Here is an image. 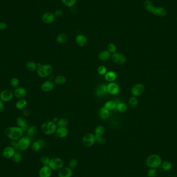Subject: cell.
Masks as SVG:
<instances>
[{
  "mask_svg": "<svg viewBox=\"0 0 177 177\" xmlns=\"http://www.w3.org/2000/svg\"><path fill=\"white\" fill-rule=\"evenodd\" d=\"M24 131L19 126H11L5 130V134L11 140H18L22 137Z\"/></svg>",
  "mask_w": 177,
  "mask_h": 177,
  "instance_id": "6da1fadb",
  "label": "cell"
},
{
  "mask_svg": "<svg viewBox=\"0 0 177 177\" xmlns=\"http://www.w3.org/2000/svg\"><path fill=\"white\" fill-rule=\"evenodd\" d=\"M162 159L160 155L153 154L148 157L146 160L147 166L150 168H158L162 165Z\"/></svg>",
  "mask_w": 177,
  "mask_h": 177,
  "instance_id": "7a4b0ae2",
  "label": "cell"
},
{
  "mask_svg": "<svg viewBox=\"0 0 177 177\" xmlns=\"http://www.w3.org/2000/svg\"><path fill=\"white\" fill-rule=\"evenodd\" d=\"M53 68L50 64H37V73L40 77L46 78L51 74Z\"/></svg>",
  "mask_w": 177,
  "mask_h": 177,
  "instance_id": "3957f363",
  "label": "cell"
},
{
  "mask_svg": "<svg viewBox=\"0 0 177 177\" xmlns=\"http://www.w3.org/2000/svg\"><path fill=\"white\" fill-rule=\"evenodd\" d=\"M57 129V126L53 121H47L42 124L41 129L43 133L47 135H52L55 133Z\"/></svg>",
  "mask_w": 177,
  "mask_h": 177,
  "instance_id": "277c9868",
  "label": "cell"
},
{
  "mask_svg": "<svg viewBox=\"0 0 177 177\" xmlns=\"http://www.w3.org/2000/svg\"><path fill=\"white\" fill-rule=\"evenodd\" d=\"M49 166L52 171H59L64 166V161L59 157H54L50 159Z\"/></svg>",
  "mask_w": 177,
  "mask_h": 177,
  "instance_id": "5b68a950",
  "label": "cell"
},
{
  "mask_svg": "<svg viewBox=\"0 0 177 177\" xmlns=\"http://www.w3.org/2000/svg\"><path fill=\"white\" fill-rule=\"evenodd\" d=\"M96 142V137L92 133H87L83 136L82 143L85 147H90Z\"/></svg>",
  "mask_w": 177,
  "mask_h": 177,
  "instance_id": "8992f818",
  "label": "cell"
},
{
  "mask_svg": "<svg viewBox=\"0 0 177 177\" xmlns=\"http://www.w3.org/2000/svg\"><path fill=\"white\" fill-rule=\"evenodd\" d=\"M18 149L22 151H26L29 149L31 144V140L29 137H22L18 140Z\"/></svg>",
  "mask_w": 177,
  "mask_h": 177,
  "instance_id": "52a82bcc",
  "label": "cell"
},
{
  "mask_svg": "<svg viewBox=\"0 0 177 177\" xmlns=\"http://www.w3.org/2000/svg\"><path fill=\"white\" fill-rule=\"evenodd\" d=\"M145 90V87L142 83H138L133 85L131 88V93L133 96H139L141 95Z\"/></svg>",
  "mask_w": 177,
  "mask_h": 177,
  "instance_id": "ba28073f",
  "label": "cell"
},
{
  "mask_svg": "<svg viewBox=\"0 0 177 177\" xmlns=\"http://www.w3.org/2000/svg\"><path fill=\"white\" fill-rule=\"evenodd\" d=\"M111 58L114 63H116L117 64H124L126 61V55L119 52H116L113 54L111 56Z\"/></svg>",
  "mask_w": 177,
  "mask_h": 177,
  "instance_id": "9c48e42d",
  "label": "cell"
},
{
  "mask_svg": "<svg viewBox=\"0 0 177 177\" xmlns=\"http://www.w3.org/2000/svg\"><path fill=\"white\" fill-rule=\"evenodd\" d=\"M14 94L11 90H4L0 93V100L3 102L11 101L13 98Z\"/></svg>",
  "mask_w": 177,
  "mask_h": 177,
  "instance_id": "30bf717a",
  "label": "cell"
},
{
  "mask_svg": "<svg viewBox=\"0 0 177 177\" xmlns=\"http://www.w3.org/2000/svg\"><path fill=\"white\" fill-rule=\"evenodd\" d=\"M52 170L49 166H43L39 172V177H51Z\"/></svg>",
  "mask_w": 177,
  "mask_h": 177,
  "instance_id": "8fae6325",
  "label": "cell"
},
{
  "mask_svg": "<svg viewBox=\"0 0 177 177\" xmlns=\"http://www.w3.org/2000/svg\"><path fill=\"white\" fill-rule=\"evenodd\" d=\"M73 175V170L69 167H63L59 170L57 176L58 177H72Z\"/></svg>",
  "mask_w": 177,
  "mask_h": 177,
  "instance_id": "7c38bea8",
  "label": "cell"
},
{
  "mask_svg": "<svg viewBox=\"0 0 177 177\" xmlns=\"http://www.w3.org/2000/svg\"><path fill=\"white\" fill-rule=\"evenodd\" d=\"M16 151L14 148L11 146H8L4 148L3 150L2 154L4 158L7 159H10L13 158L14 155L15 154Z\"/></svg>",
  "mask_w": 177,
  "mask_h": 177,
  "instance_id": "4fadbf2b",
  "label": "cell"
},
{
  "mask_svg": "<svg viewBox=\"0 0 177 177\" xmlns=\"http://www.w3.org/2000/svg\"><path fill=\"white\" fill-rule=\"evenodd\" d=\"M55 17L53 13L46 12L44 13L42 16V21L46 24H50L54 21Z\"/></svg>",
  "mask_w": 177,
  "mask_h": 177,
  "instance_id": "5bb4252c",
  "label": "cell"
},
{
  "mask_svg": "<svg viewBox=\"0 0 177 177\" xmlns=\"http://www.w3.org/2000/svg\"><path fill=\"white\" fill-rule=\"evenodd\" d=\"M108 91L109 94L113 95H116L119 93L120 92V87L118 84L114 82H111L107 85Z\"/></svg>",
  "mask_w": 177,
  "mask_h": 177,
  "instance_id": "9a60e30c",
  "label": "cell"
},
{
  "mask_svg": "<svg viewBox=\"0 0 177 177\" xmlns=\"http://www.w3.org/2000/svg\"><path fill=\"white\" fill-rule=\"evenodd\" d=\"M16 123L19 127H20L21 129L24 131H27L29 126L28 125L27 121L26 119L23 116H19L16 120Z\"/></svg>",
  "mask_w": 177,
  "mask_h": 177,
  "instance_id": "2e32d148",
  "label": "cell"
},
{
  "mask_svg": "<svg viewBox=\"0 0 177 177\" xmlns=\"http://www.w3.org/2000/svg\"><path fill=\"white\" fill-rule=\"evenodd\" d=\"M14 94L18 98L22 99L26 97L27 94V91L23 87H17L14 91Z\"/></svg>",
  "mask_w": 177,
  "mask_h": 177,
  "instance_id": "e0dca14e",
  "label": "cell"
},
{
  "mask_svg": "<svg viewBox=\"0 0 177 177\" xmlns=\"http://www.w3.org/2000/svg\"><path fill=\"white\" fill-rule=\"evenodd\" d=\"M152 14L159 17H165L167 14V11L164 7H155Z\"/></svg>",
  "mask_w": 177,
  "mask_h": 177,
  "instance_id": "ac0fdd59",
  "label": "cell"
},
{
  "mask_svg": "<svg viewBox=\"0 0 177 177\" xmlns=\"http://www.w3.org/2000/svg\"><path fill=\"white\" fill-rule=\"evenodd\" d=\"M76 44L81 47H83L86 46L88 43V39L85 35L83 34H79L75 39Z\"/></svg>",
  "mask_w": 177,
  "mask_h": 177,
  "instance_id": "d6986e66",
  "label": "cell"
},
{
  "mask_svg": "<svg viewBox=\"0 0 177 177\" xmlns=\"http://www.w3.org/2000/svg\"><path fill=\"white\" fill-rule=\"evenodd\" d=\"M54 87V83L50 81H46L41 85V90L45 92H48L52 90Z\"/></svg>",
  "mask_w": 177,
  "mask_h": 177,
  "instance_id": "ffe728a7",
  "label": "cell"
},
{
  "mask_svg": "<svg viewBox=\"0 0 177 177\" xmlns=\"http://www.w3.org/2000/svg\"><path fill=\"white\" fill-rule=\"evenodd\" d=\"M57 136L63 138L68 135V130L66 127H59L55 132Z\"/></svg>",
  "mask_w": 177,
  "mask_h": 177,
  "instance_id": "44dd1931",
  "label": "cell"
},
{
  "mask_svg": "<svg viewBox=\"0 0 177 177\" xmlns=\"http://www.w3.org/2000/svg\"><path fill=\"white\" fill-rule=\"evenodd\" d=\"M108 93L107 85H101L96 88V95L98 97L103 96V95L107 94Z\"/></svg>",
  "mask_w": 177,
  "mask_h": 177,
  "instance_id": "7402d4cb",
  "label": "cell"
},
{
  "mask_svg": "<svg viewBox=\"0 0 177 177\" xmlns=\"http://www.w3.org/2000/svg\"><path fill=\"white\" fill-rule=\"evenodd\" d=\"M111 57V53L108 50H103L101 52L98 54V59L101 61H107L110 59Z\"/></svg>",
  "mask_w": 177,
  "mask_h": 177,
  "instance_id": "603a6c76",
  "label": "cell"
},
{
  "mask_svg": "<svg viewBox=\"0 0 177 177\" xmlns=\"http://www.w3.org/2000/svg\"><path fill=\"white\" fill-rule=\"evenodd\" d=\"M110 111L107 110L105 107L101 108L99 110V116L103 120H105L109 118Z\"/></svg>",
  "mask_w": 177,
  "mask_h": 177,
  "instance_id": "cb8c5ba5",
  "label": "cell"
},
{
  "mask_svg": "<svg viewBox=\"0 0 177 177\" xmlns=\"http://www.w3.org/2000/svg\"><path fill=\"white\" fill-rule=\"evenodd\" d=\"M144 8L147 11L152 13L155 8V6L154 5L153 2L150 0H146L144 3Z\"/></svg>",
  "mask_w": 177,
  "mask_h": 177,
  "instance_id": "d4e9b609",
  "label": "cell"
},
{
  "mask_svg": "<svg viewBox=\"0 0 177 177\" xmlns=\"http://www.w3.org/2000/svg\"><path fill=\"white\" fill-rule=\"evenodd\" d=\"M117 75L115 72L113 71H109L105 75V78L107 81L113 82L116 79Z\"/></svg>",
  "mask_w": 177,
  "mask_h": 177,
  "instance_id": "484cf974",
  "label": "cell"
},
{
  "mask_svg": "<svg viewBox=\"0 0 177 177\" xmlns=\"http://www.w3.org/2000/svg\"><path fill=\"white\" fill-rule=\"evenodd\" d=\"M28 101L24 98L20 99L16 102V107L18 110H23L25 109L26 106L27 105Z\"/></svg>",
  "mask_w": 177,
  "mask_h": 177,
  "instance_id": "4316f807",
  "label": "cell"
},
{
  "mask_svg": "<svg viewBox=\"0 0 177 177\" xmlns=\"http://www.w3.org/2000/svg\"><path fill=\"white\" fill-rule=\"evenodd\" d=\"M67 39H68V36L67 34L62 33L59 34V35H57L56 39V41L59 44H62L67 42Z\"/></svg>",
  "mask_w": 177,
  "mask_h": 177,
  "instance_id": "83f0119b",
  "label": "cell"
},
{
  "mask_svg": "<svg viewBox=\"0 0 177 177\" xmlns=\"http://www.w3.org/2000/svg\"><path fill=\"white\" fill-rule=\"evenodd\" d=\"M116 105L117 104L116 101H107L104 104V107L109 111L113 110L114 109H116Z\"/></svg>",
  "mask_w": 177,
  "mask_h": 177,
  "instance_id": "f1b7e54d",
  "label": "cell"
},
{
  "mask_svg": "<svg viewBox=\"0 0 177 177\" xmlns=\"http://www.w3.org/2000/svg\"><path fill=\"white\" fill-rule=\"evenodd\" d=\"M105 132V129L104 126H99L96 127L95 129V136L96 138L101 137L104 134Z\"/></svg>",
  "mask_w": 177,
  "mask_h": 177,
  "instance_id": "f546056e",
  "label": "cell"
},
{
  "mask_svg": "<svg viewBox=\"0 0 177 177\" xmlns=\"http://www.w3.org/2000/svg\"><path fill=\"white\" fill-rule=\"evenodd\" d=\"M26 67L29 71H34L37 70V64L33 61H29L26 63Z\"/></svg>",
  "mask_w": 177,
  "mask_h": 177,
  "instance_id": "4dcf8cb0",
  "label": "cell"
},
{
  "mask_svg": "<svg viewBox=\"0 0 177 177\" xmlns=\"http://www.w3.org/2000/svg\"><path fill=\"white\" fill-rule=\"evenodd\" d=\"M66 81H67V78L63 75H59L55 78V83L59 85H64L66 82Z\"/></svg>",
  "mask_w": 177,
  "mask_h": 177,
  "instance_id": "1f68e13d",
  "label": "cell"
},
{
  "mask_svg": "<svg viewBox=\"0 0 177 177\" xmlns=\"http://www.w3.org/2000/svg\"><path fill=\"white\" fill-rule=\"evenodd\" d=\"M62 3L68 8H73L77 3V0H61Z\"/></svg>",
  "mask_w": 177,
  "mask_h": 177,
  "instance_id": "d6a6232c",
  "label": "cell"
},
{
  "mask_svg": "<svg viewBox=\"0 0 177 177\" xmlns=\"http://www.w3.org/2000/svg\"><path fill=\"white\" fill-rule=\"evenodd\" d=\"M37 131V127L36 126H29V129L27 130V134L29 137L33 136L36 133Z\"/></svg>",
  "mask_w": 177,
  "mask_h": 177,
  "instance_id": "836d02e7",
  "label": "cell"
},
{
  "mask_svg": "<svg viewBox=\"0 0 177 177\" xmlns=\"http://www.w3.org/2000/svg\"><path fill=\"white\" fill-rule=\"evenodd\" d=\"M116 109L120 113H125L127 110V107L126 104L119 103L116 105Z\"/></svg>",
  "mask_w": 177,
  "mask_h": 177,
  "instance_id": "e575fe53",
  "label": "cell"
},
{
  "mask_svg": "<svg viewBox=\"0 0 177 177\" xmlns=\"http://www.w3.org/2000/svg\"><path fill=\"white\" fill-rule=\"evenodd\" d=\"M69 122L66 118H61L57 121V125L59 127H67L68 126Z\"/></svg>",
  "mask_w": 177,
  "mask_h": 177,
  "instance_id": "d590c367",
  "label": "cell"
},
{
  "mask_svg": "<svg viewBox=\"0 0 177 177\" xmlns=\"http://www.w3.org/2000/svg\"><path fill=\"white\" fill-rule=\"evenodd\" d=\"M129 104L131 107L135 108L138 105V101L135 96H133L129 98Z\"/></svg>",
  "mask_w": 177,
  "mask_h": 177,
  "instance_id": "8d00e7d4",
  "label": "cell"
},
{
  "mask_svg": "<svg viewBox=\"0 0 177 177\" xmlns=\"http://www.w3.org/2000/svg\"><path fill=\"white\" fill-rule=\"evenodd\" d=\"M162 167L163 169L166 172H168L172 168V163L170 162L169 161L166 160L162 163Z\"/></svg>",
  "mask_w": 177,
  "mask_h": 177,
  "instance_id": "74e56055",
  "label": "cell"
},
{
  "mask_svg": "<svg viewBox=\"0 0 177 177\" xmlns=\"http://www.w3.org/2000/svg\"><path fill=\"white\" fill-rule=\"evenodd\" d=\"M13 159L14 162L16 163L20 162L22 159V154L19 152H16L15 154L13 157Z\"/></svg>",
  "mask_w": 177,
  "mask_h": 177,
  "instance_id": "f35d334b",
  "label": "cell"
},
{
  "mask_svg": "<svg viewBox=\"0 0 177 177\" xmlns=\"http://www.w3.org/2000/svg\"><path fill=\"white\" fill-rule=\"evenodd\" d=\"M78 161L77 159L75 158L70 159L68 162V167L72 169L76 168L78 166Z\"/></svg>",
  "mask_w": 177,
  "mask_h": 177,
  "instance_id": "ab89813d",
  "label": "cell"
},
{
  "mask_svg": "<svg viewBox=\"0 0 177 177\" xmlns=\"http://www.w3.org/2000/svg\"><path fill=\"white\" fill-rule=\"evenodd\" d=\"M50 158L48 156H42L40 159L41 162L43 165V166H49L50 163Z\"/></svg>",
  "mask_w": 177,
  "mask_h": 177,
  "instance_id": "60d3db41",
  "label": "cell"
},
{
  "mask_svg": "<svg viewBox=\"0 0 177 177\" xmlns=\"http://www.w3.org/2000/svg\"><path fill=\"white\" fill-rule=\"evenodd\" d=\"M19 83H20V81L17 78H13L10 81L11 85L14 88H17V87H18Z\"/></svg>",
  "mask_w": 177,
  "mask_h": 177,
  "instance_id": "b9f144b4",
  "label": "cell"
},
{
  "mask_svg": "<svg viewBox=\"0 0 177 177\" xmlns=\"http://www.w3.org/2000/svg\"><path fill=\"white\" fill-rule=\"evenodd\" d=\"M32 149L34 152H37L39 151L41 149H42V147H41V145L39 144L38 141H35L33 142V144H32Z\"/></svg>",
  "mask_w": 177,
  "mask_h": 177,
  "instance_id": "7bdbcfd3",
  "label": "cell"
},
{
  "mask_svg": "<svg viewBox=\"0 0 177 177\" xmlns=\"http://www.w3.org/2000/svg\"><path fill=\"white\" fill-rule=\"evenodd\" d=\"M107 50L110 53L114 54L116 52V46L113 43H109V44L107 45Z\"/></svg>",
  "mask_w": 177,
  "mask_h": 177,
  "instance_id": "ee69618b",
  "label": "cell"
},
{
  "mask_svg": "<svg viewBox=\"0 0 177 177\" xmlns=\"http://www.w3.org/2000/svg\"><path fill=\"white\" fill-rule=\"evenodd\" d=\"M98 72L101 75H105L107 73V68L104 65H101L98 67Z\"/></svg>",
  "mask_w": 177,
  "mask_h": 177,
  "instance_id": "f6af8a7d",
  "label": "cell"
},
{
  "mask_svg": "<svg viewBox=\"0 0 177 177\" xmlns=\"http://www.w3.org/2000/svg\"><path fill=\"white\" fill-rule=\"evenodd\" d=\"M147 175L148 177H155L157 175V170L155 168H150L148 170Z\"/></svg>",
  "mask_w": 177,
  "mask_h": 177,
  "instance_id": "bcb514c9",
  "label": "cell"
},
{
  "mask_svg": "<svg viewBox=\"0 0 177 177\" xmlns=\"http://www.w3.org/2000/svg\"><path fill=\"white\" fill-rule=\"evenodd\" d=\"M54 14L55 18L56 17L57 18H60V17H62V15H63V11L62 9H57L55 10Z\"/></svg>",
  "mask_w": 177,
  "mask_h": 177,
  "instance_id": "7dc6e473",
  "label": "cell"
},
{
  "mask_svg": "<svg viewBox=\"0 0 177 177\" xmlns=\"http://www.w3.org/2000/svg\"><path fill=\"white\" fill-rule=\"evenodd\" d=\"M96 142L100 145H103L106 143L105 139L103 137L96 138Z\"/></svg>",
  "mask_w": 177,
  "mask_h": 177,
  "instance_id": "c3c4849f",
  "label": "cell"
},
{
  "mask_svg": "<svg viewBox=\"0 0 177 177\" xmlns=\"http://www.w3.org/2000/svg\"><path fill=\"white\" fill-rule=\"evenodd\" d=\"M11 146L15 149H18V140H12V141L11 142Z\"/></svg>",
  "mask_w": 177,
  "mask_h": 177,
  "instance_id": "681fc988",
  "label": "cell"
},
{
  "mask_svg": "<svg viewBox=\"0 0 177 177\" xmlns=\"http://www.w3.org/2000/svg\"><path fill=\"white\" fill-rule=\"evenodd\" d=\"M8 25L5 22H0V31H3L6 29Z\"/></svg>",
  "mask_w": 177,
  "mask_h": 177,
  "instance_id": "f907efd6",
  "label": "cell"
},
{
  "mask_svg": "<svg viewBox=\"0 0 177 177\" xmlns=\"http://www.w3.org/2000/svg\"><path fill=\"white\" fill-rule=\"evenodd\" d=\"M5 110V106L4 102L0 100V113H2Z\"/></svg>",
  "mask_w": 177,
  "mask_h": 177,
  "instance_id": "816d5d0a",
  "label": "cell"
},
{
  "mask_svg": "<svg viewBox=\"0 0 177 177\" xmlns=\"http://www.w3.org/2000/svg\"><path fill=\"white\" fill-rule=\"evenodd\" d=\"M22 113H23V114L24 115V116H26V117H28L30 115V112L28 109H23V111H22Z\"/></svg>",
  "mask_w": 177,
  "mask_h": 177,
  "instance_id": "f5cc1de1",
  "label": "cell"
},
{
  "mask_svg": "<svg viewBox=\"0 0 177 177\" xmlns=\"http://www.w3.org/2000/svg\"><path fill=\"white\" fill-rule=\"evenodd\" d=\"M37 141L39 142V144L41 145V147H42V149L45 148V145H46V144H45V141H44V140L39 139V140H37Z\"/></svg>",
  "mask_w": 177,
  "mask_h": 177,
  "instance_id": "db71d44e",
  "label": "cell"
},
{
  "mask_svg": "<svg viewBox=\"0 0 177 177\" xmlns=\"http://www.w3.org/2000/svg\"><path fill=\"white\" fill-rule=\"evenodd\" d=\"M57 121H58V119H57V118H54V119H53V121H52L55 123V122H57Z\"/></svg>",
  "mask_w": 177,
  "mask_h": 177,
  "instance_id": "11a10c76",
  "label": "cell"
}]
</instances>
